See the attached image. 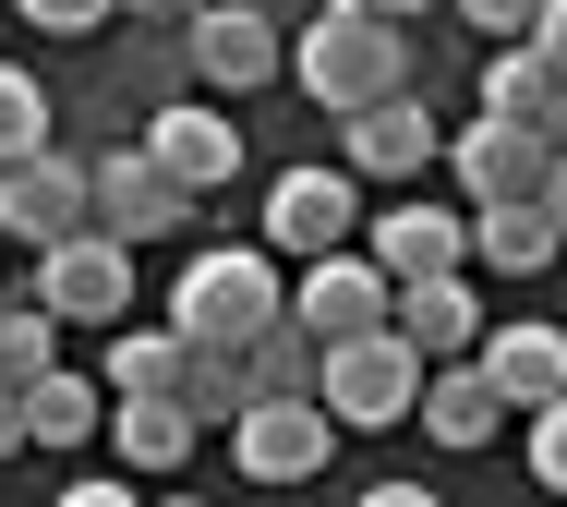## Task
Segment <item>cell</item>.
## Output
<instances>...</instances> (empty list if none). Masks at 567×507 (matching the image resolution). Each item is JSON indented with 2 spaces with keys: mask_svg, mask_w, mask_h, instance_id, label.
Wrapping results in <instances>:
<instances>
[{
  "mask_svg": "<svg viewBox=\"0 0 567 507\" xmlns=\"http://www.w3.org/2000/svg\"><path fill=\"white\" fill-rule=\"evenodd\" d=\"M315 399H327V423H339V435L411 423V399H423V351H411L399 327H350V339L315 351Z\"/></svg>",
  "mask_w": 567,
  "mask_h": 507,
  "instance_id": "cell-2",
  "label": "cell"
},
{
  "mask_svg": "<svg viewBox=\"0 0 567 507\" xmlns=\"http://www.w3.org/2000/svg\"><path fill=\"white\" fill-rule=\"evenodd\" d=\"M435 169H458V194H471V206L544 194V133H532V122H495V110H483L471 133H447V145H435Z\"/></svg>",
  "mask_w": 567,
  "mask_h": 507,
  "instance_id": "cell-12",
  "label": "cell"
},
{
  "mask_svg": "<svg viewBox=\"0 0 567 507\" xmlns=\"http://www.w3.org/2000/svg\"><path fill=\"white\" fill-rule=\"evenodd\" d=\"M110 447L133 459V472H169V459H194L206 435L182 423V399H169V386H145V399H121V411H110Z\"/></svg>",
  "mask_w": 567,
  "mask_h": 507,
  "instance_id": "cell-21",
  "label": "cell"
},
{
  "mask_svg": "<svg viewBox=\"0 0 567 507\" xmlns=\"http://www.w3.org/2000/svg\"><path fill=\"white\" fill-rule=\"evenodd\" d=\"M278 314H290L315 351H327V339H350V327H386V266L327 242V254H302V290H290Z\"/></svg>",
  "mask_w": 567,
  "mask_h": 507,
  "instance_id": "cell-9",
  "label": "cell"
},
{
  "mask_svg": "<svg viewBox=\"0 0 567 507\" xmlns=\"http://www.w3.org/2000/svg\"><path fill=\"white\" fill-rule=\"evenodd\" d=\"M229 459L254 484H315L339 459V423H327V399H241L229 411Z\"/></svg>",
  "mask_w": 567,
  "mask_h": 507,
  "instance_id": "cell-6",
  "label": "cell"
},
{
  "mask_svg": "<svg viewBox=\"0 0 567 507\" xmlns=\"http://www.w3.org/2000/svg\"><path fill=\"white\" fill-rule=\"evenodd\" d=\"M0 459H24V399L0 386Z\"/></svg>",
  "mask_w": 567,
  "mask_h": 507,
  "instance_id": "cell-32",
  "label": "cell"
},
{
  "mask_svg": "<svg viewBox=\"0 0 567 507\" xmlns=\"http://www.w3.org/2000/svg\"><path fill=\"white\" fill-rule=\"evenodd\" d=\"M544 218L567 230V157H544Z\"/></svg>",
  "mask_w": 567,
  "mask_h": 507,
  "instance_id": "cell-33",
  "label": "cell"
},
{
  "mask_svg": "<svg viewBox=\"0 0 567 507\" xmlns=\"http://www.w3.org/2000/svg\"><path fill=\"white\" fill-rule=\"evenodd\" d=\"M532 484H544V496H567V386L532 411Z\"/></svg>",
  "mask_w": 567,
  "mask_h": 507,
  "instance_id": "cell-26",
  "label": "cell"
},
{
  "mask_svg": "<svg viewBox=\"0 0 567 507\" xmlns=\"http://www.w3.org/2000/svg\"><path fill=\"white\" fill-rule=\"evenodd\" d=\"M24 24H49V37H85V24H110V0H24Z\"/></svg>",
  "mask_w": 567,
  "mask_h": 507,
  "instance_id": "cell-28",
  "label": "cell"
},
{
  "mask_svg": "<svg viewBox=\"0 0 567 507\" xmlns=\"http://www.w3.org/2000/svg\"><path fill=\"white\" fill-rule=\"evenodd\" d=\"M567 254V230L544 218V194H507V206H471V266H495V278H544Z\"/></svg>",
  "mask_w": 567,
  "mask_h": 507,
  "instance_id": "cell-16",
  "label": "cell"
},
{
  "mask_svg": "<svg viewBox=\"0 0 567 507\" xmlns=\"http://www.w3.org/2000/svg\"><path fill=\"white\" fill-rule=\"evenodd\" d=\"M110 12H133V24H182V12H206V0H110Z\"/></svg>",
  "mask_w": 567,
  "mask_h": 507,
  "instance_id": "cell-31",
  "label": "cell"
},
{
  "mask_svg": "<svg viewBox=\"0 0 567 507\" xmlns=\"http://www.w3.org/2000/svg\"><path fill=\"white\" fill-rule=\"evenodd\" d=\"M458 12H471V37L495 49V37H532V12H544V0H458Z\"/></svg>",
  "mask_w": 567,
  "mask_h": 507,
  "instance_id": "cell-27",
  "label": "cell"
},
{
  "mask_svg": "<svg viewBox=\"0 0 567 507\" xmlns=\"http://www.w3.org/2000/svg\"><path fill=\"white\" fill-rule=\"evenodd\" d=\"M544 85H556V73L532 61V37H495V61H483V110H495V122H532Z\"/></svg>",
  "mask_w": 567,
  "mask_h": 507,
  "instance_id": "cell-24",
  "label": "cell"
},
{
  "mask_svg": "<svg viewBox=\"0 0 567 507\" xmlns=\"http://www.w3.org/2000/svg\"><path fill=\"white\" fill-rule=\"evenodd\" d=\"M85 218L121 230V242H169V230L194 218V194H182L145 145H110V157H85Z\"/></svg>",
  "mask_w": 567,
  "mask_h": 507,
  "instance_id": "cell-7",
  "label": "cell"
},
{
  "mask_svg": "<svg viewBox=\"0 0 567 507\" xmlns=\"http://www.w3.org/2000/svg\"><path fill=\"white\" fill-rule=\"evenodd\" d=\"M278 302H290V290H278V254L266 242H206L182 266V290H169V327H182V339H254Z\"/></svg>",
  "mask_w": 567,
  "mask_h": 507,
  "instance_id": "cell-3",
  "label": "cell"
},
{
  "mask_svg": "<svg viewBox=\"0 0 567 507\" xmlns=\"http://www.w3.org/2000/svg\"><path fill=\"white\" fill-rule=\"evenodd\" d=\"M241 386H254V399H315V339H302L290 314H266V327L241 339Z\"/></svg>",
  "mask_w": 567,
  "mask_h": 507,
  "instance_id": "cell-22",
  "label": "cell"
},
{
  "mask_svg": "<svg viewBox=\"0 0 567 507\" xmlns=\"http://www.w3.org/2000/svg\"><path fill=\"white\" fill-rule=\"evenodd\" d=\"M435 110L411 97V85H386V97H362V110H339V169L350 182H411V169H435Z\"/></svg>",
  "mask_w": 567,
  "mask_h": 507,
  "instance_id": "cell-8",
  "label": "cell"
},
{
  "mask_svg": "<svg viewBox=\"0 0 567 507\" xmlns=\"http://www.w3.org/2000/svg\"><path fill=\"white\" fill-rule=\"evenodd\" d=\"M12 399H24V447H85L97 435V375H73V363H37Z\"/></svg>",
  "mask_w": 567,
  "mask_h": 507,
  "instance_id": "cell-20",
  "label": "cell"
},
{
  "mask_svg": "<svg viewBox=\"0 0 567 507\" xmlns=\"http://www.w3.org/2000/svg\"><path fill=\"white\" fill-rule=\"evenodd\" d=\"M532 61L567 85V0H544V12H532Z\"/></svg>",
  "mask_w": 567,
  "mask_h": 507,
  "instance_id": "cell-29",
  "label": "cell"
},
{
  "mask_svg": "<svg viewBox=\"0 0 567 507\" xmlns=\"http://www.w3.org/2000/svg\"><path fill=\"white\" fill-rule=\"evenodd\" d=\"M471 351H483V375H495L507 411H544L567 386V327H495V339H471Z\"/></svg>",
  "mask_w": 567,
  "mask_h": 507,
  "instance_id": "cell-18",
  "label": "cell"
},
{
  "mask_svg": "<svg viewBox=\"0 0 567 507\" xmlns=\"http://www.w3.org/2000/svg\"><path fill=\"white\" fill-rule=\"evenodd\" d=\"M350 12H386V24H411V12H435V0H350Z\"/></svg>",
  "mask_w": 567,
  "mask_h": 507,
  "instance_id": "cell-34",
  "label": "cell"
},
{
  "mask_svg": "<svg viewBox=\"0 0 567 507\" xmlns=\"http://www.w3.org/2000/svg\"><path fill=\"white\" fill-rule=\"evenodd\" d=\"M182 194H218L229 169H241V133H229V110H206V97H157L145 110V133H133Z\"/></svg>",
  "mask_w": 567,
  "mask_h": 507,
  "instance_id": "cell-11",
  "label": "cell"
},
{
  "mask_svg": "<svg viewBox=\"0 0 567 507\" xmlns=\"http://www.w3.org/2000/svg\"><path fill=\"white\" fill-rule=\"evenodd\" d=\"M0 230H12L24 254L61 242V230H85V157H61V145L0 157Z\"/></svg>",
  "mask_w": 567,
  "mask_h": 507,
  "instance_id": "cell-10",
  "label": "cell"
},
{
  "mask_svg": "<svg viewBox=\"0 0 567 507\" xmlns=\"http://www.w3.org/2000/svg\"><path fill=\"white\" fill-rule=\"evenodd\" d=\"M182 363V327H110V399H145Z\"/></svg>",
  "mask_w": 567,
  "mask_h": 507,
  "instance_id": "cell-23",
  "label": "cell"
},
{
  "mask_svg": "<svg viewBox=\"0 0 567 507\" xmlns=\"http://www.w3.org/2000/svg\"><path fill=\"white\" fill-rule=\"evenodd\" d=\"M37 145H49V85L0 61V157H37Z\"/></svg>",
  "mask_w": 567,
  "mask_h": 507,
  "instance_id": "cell-25",
  "label": "cell"
},
{
  "mask_svg": "<svg viewBox=\"0 0 567 507\" xmlns=\"http://www.w3.org/2000/svg\"><path fill=\"white\" fill-rule=\"evenodd\" d=\"M374 266H386V278H423V266H471V218H458V206H423V194H399V206L374 218Z\"/></svg>",
  "mask_w": 567,
  "mask_h": 507,
  "instance_id": "cell-17",
  "label": "cell"
},
{
  "mask_svg": "<svg viewBox=\"0 0 567 507\" xmlns=\"http://www.w3.org/2000/svg\"><path fill=\"white\" fill-rule=\"evenodd\" d=\"M532 133H544V157H567V85H544V97H532Z\"/></svg>",
  "mask_w": 567,
  "mask_h": 507,
  "instance_id": "cell-30",
  "label": "cell"
},
{
  "mask_svg": "<svg viewBox=\"0 0 567 507\" xmlns=\"http://www.w3.org/2000/svg\"><path fill=\"white\" fill-rule=\"evenodd\" d=\"M182 61L206 73V97H254V85H278L290 37H278V12H254V0H206V12H182Z\"/></svg>",
  "mask_w": 567,
  "mask_h": 507,
  "instance_id": "cell-5",
  "label": "cell"
},
{
  "mask_svg": "<svg viewBox=\"0 0 567 507\" xmlns=\"http://www.w3.org/2000/svg\"><path fill=\"white\" fill-rule=\"evenodd\" d=\"M37 302L61 314V327H121V302H133V242L121 230H61V242H37Z\"/></svg>",
  "mask_w": 567,
  "mask_h": 507,
  "instance_id": "cell-4",
  "label": "cell"
},
{
  "mask_svg": "<svg viewBox=\"0 0 567 507\" xmlns=\"http://www.w3.org/2000/svg\"><path fill=\"white\" fill-rule=\"evenodd\" d=\"M278 73H302V97H315V110H362V97L411 85V49H399V24H386V12L327 0V12L302 24V61H278Z\"/></svg>",
  "mask_w": 567,
  "mask_h": 507,
  "instance_id": "cell-1",
  "label": "cell"
},
{
  "mask_svg": "<svg viewBox=\"0 0 567 507\" xmlns=\"http://www.w3.org/2000/svg\"><path fill=\"white\" fill-rule=\"evenodd\" d=\"M0 302H12V278H0Z\"/></svg>",
  "mask_w": 567,
  "mask_h": 507,
  "instance_id": "cell-35",
  "label": "cell"
},
{
  "mask_svg": "<svg viewBox=\"0 0 567 507\" xmlns=\"http://www.w3.org/2000/svg\"><path fill=\"white\" fill-rule=\"evenodd\" d=\"M386 327L435 363V351H471L483 339V302H471V266H423V278H386Z\"/></svg>",
  "mask_w": 567,
  "mask_h": 507,
  "instance_id": "cell-13",
  "label": "cell"
},
{
  "mask_svg": "<svg viewBox=\"0 0 567 507\" xmlns=\"http://www.w3.org/2000/svg\"><path fill=\"white\" fill-rule=\"evenodd\" d=\"M411 411H423L435 447H495V423H507V399H495V375H483V351H435Z\"/></svg>",
  "mask_w": 567,
  "mask_h": 507,
  "instance_id": "cell-14",
  "label": "cell"
},
{
  "mask_svg": "<svg viewBox=\"0 0 567 507\" xmlns=\"http://www.w3.org/2000/svg\"><path fill=\"white\" fill-rule=\"evenodd\" d=\"M169 399H182V423H194V435H229V411L254 399V386H241V339H182Z\"/></svg>",
  "mask_w": 567,
  "mask_h": 507,
  "instance_id": "cell-19",
  "label": "cell"
},
{
  "mask_svg": "<svg viewBox=\"0 0 567 507\" xmlns=\"http://www.w3.org/2000/svg\"><path fill=\"white\" fill-rule=\"evenodd\" d=\"M350 206H362L350 169H290V182L266 194V254H327V242H350Z\"/></svg>",
  "mask_w": 567,
  "mask_h": 507,
  "instance_id": "cell-15",
  "label": "cell"
}]
</instances>
